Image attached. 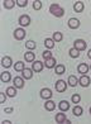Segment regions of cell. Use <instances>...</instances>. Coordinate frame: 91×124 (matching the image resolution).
Here are the masks:
<instances>
[{
	"label": "cell",
	"mask_w": 91,
	"mask_h": 124,
	"mask_svg": "<svg viewBox=\"0 0 91 124\" xmlns=\"http://www.w3.org/2000/svg\"><path fill=\"white\" fill-rule=\"evenodd\" d=\"M49 12H51V14H53L54 16H63V14H65V10L62 9L58 4H52L49 7Z\"/></svg>",
	"instance_id": "6da1fadb"
},
{
	"label": "cell",
	"mask_w": 91,
	"mask_h": 124,
	"mask_svg": "<svg viewBox=\"0 0 91 124\" xmlns=\"http://www.w3.org/2000/svg\"><path fill=\"white\" fill-rule=\"evenodd\" d=\"M73 44H75V48L77 51H83V49H86V42L83 41V39H76L75 42H73Z\"/></svg>",
	"instance_id": "7a4b0ae2"
},
{
	"label": "cell",
	"mask_w": 91,
	"mask_h": 124,
	"mask_svg": "<svg viewBox=\"0 0 91 124\" xmlns=\"http://www.w3.org/2000/svg\"><path fill=\"white\" fill-rule=\"evenodd\" d=\"M52 95H53L52 90L48 89V87H44V89H42V90H41V98H42V99L48 100V99L52 98Z\"/></svg>",
	"instance_id": "3957f363"
},
{
	"label": "cell",
	"mask_w": 91,
	"mask_h": 124,
	"mask_svg": "<svg viewBox=\"0 0 91 124\" xmlns=\"http://www.w3.org/2000/svg\"><path fill=\"white\" fill-rule=\"evenodd\" d=\"M66 89H67V82H65L63 80H60V81L56 82V90H57L58 93L66 91Z\"/></svg>",
	"instance_id": "277c9868"
},
{
	"label": "cell",
	"mask_w": 91,
	"mask_h": 124,
	"mask_svg": "<svg viewBox=\"0 0 91 124\" xmlns=\"http://www.w3.org/2000/svg\"><path fill=\"white\" fill-rule=\"evenodd\" d=\"M14 37H15V39H23L25 37V31L23 29V28H18V29H15L14 31Z\"/></svg>",
	"instance_id": "5b68a950"
},
{
	"label": "cell",
	"mask_w": 91,
	"mask_h": 124,
	"mask_svg": "<svg viewBox=\"0 0 91 124\" xmlns=\"http://www.w3.org/2000/svg\"><path fill=\"white\" fill-rule=\"evenodd\" d=\"M19 23H20V25H23V27L29 25V24H30V18H29V15H27V14L22 15L20 18H19Z\"/></svg>",
	"instance_id": "8992f818"
},
{
	"label": "cell",
	"mask_w": 91,
	"mask_h": 124,
	"mask_svg": "<svg viewBox=\"0 0 91 124\" xmlns=\"http://www.w3.org/2000/svg\"><path fill=\"white\" fill-rule=\"evenodd\" d=\"M68 27H70L71 29H77L80 27V20L77 18H71L68 20Z\"/></svg>",
	"instance_id": "52a82bcc"
},
{
	"label": "cell",
	"mask_w": 91,
	"mask_h": 124,
	"mask_svg": "<svg viewBox=\"0 0 91 124\" xmlns=\"http://www.w3.org/2000/svg\"><path fill=\"white\" fill-rule=\"evenodd\" d=\"M32 70L36 71V72H42L43 70V63L41 61H34L33 62V66H32Z\"/></svg>",
	"instance_id": "ba28073f"
},
{
	"label": "cell",
	"mask_w": 91,
	"mask_h": 124,
	"mask_svg": "<svg viewBox=\"0 0 91 124\" xmlns=\"http://www.w3.org/2000/svg\"><path fill=\"white\" fill-rule=\"evenodd\" d=\"M78 82H80V85H81V86L87 87V86L90 85V77H89V76H86V75H83V76L80 77Z\"/></svg>",
	"instance_id": "9c48e42d"
},
{
	"label": "cell",
	"mask_w": 91,
	"mask_h": 124,
	"mask_svg": "<svg viewBox=\"0 0 91 124\" xmlns=\"http://www.w3.org/2000/svg\"><path fill=\"white\" fill-rule=\"evenodd\" d=\"M56 62H57V61H56L53 57H51V58H48V60H46V61H44V66L47 67V69H53V67L57 66Z\"/></svg>",
	"instance_id": "30bf717a"
},
{
	"label": "cell",
	"mask_w": 91,
	"mask_h": 124,
	"mask_svg": "<svg viewBox=\"0 0 91 124\" xmlns=\"http://www.w3.org/2000/svg\"><path fill=\"white\" fill-rule=\"evenodd\" d=\"M14 86H15V87H18V89L24 87V80H23L22 77L16 76V77L14 78Z\"/></svg>",
	"instance_id": "8fae6325"
},
{
	"label": "cell",
	"mask_w": 91,
	"mask_h": 124,
	"mask_svg": "<svg viewBox=\"0 0 91 124\" xmlns=\"http://www.w3.org/2000/svg\"><path fill=\"white\" fill-rule=\"evenodd\" d=\"M89 69H90V67H89L86 63H80V65L77 66V71L80 72V74H82V75L86 74V72L89 71Z\"/></svg>",
	"instance_id": "7c38bea8"
},
{
	"label": "cell",
	"mask_w": 91,
	"mask_h": 124,
	"mask_svg": "<svg viewBox=\"0 0 91 124\" xmlns=\"http://www.w3.org/2000/svg\"><path fill=\"white\" fill-rule=\"evenodd\" d=\"M11 63H13V60H11L10 57H8V56H5V57L1 60V65H3V67H5V69L10 67Z\"/></svg>",
	"instance_id": "4fadbf2b"
},
{
	"label": "cell",
	"mask_w": 91,
	"mask_h": 124,
	"mask_svg": "<svg viewBox=\"0 0 91 124\" xmlns=\"http://www.w3.org/2000/svg\"><path fill=\"white\" fill-rule=\"evenodd\" d=\"M58 108H60L61 111H67L68 109H70V103L66 101V100H62L60 103V105H58Z\"/></svg>",
	"instance_id": "5bb4252c"
},
{
	"label": "cell",
	"mask_w": 91,
	"mask_h": 124,
	"mask_svg": "<svg viewBox=\"0 0 91 124\" xmlns=\"http://www.w3.org/2000/svg\"><path fill=\"white\" fill-rule=\"evenodd\" d=\"M44 108L47 109V110H49V111L54 110V108H56L54 101H52V100H47V101H46V104H44Z\"/></svg>",
	"instance_id": "9a60e30c"
},
{
	"label": "cell",
	"mask_w": 91,
	"mask_h": 124,
	"mask_svg": "<svg viewBox=\"0 0 91 124\" xmlns=\"http://www.w3.org/2000/svg\"><path fill=\"white\" fill-rule=\"evenodd\" d=\"M34 58H36V54H34V52H25L24 60H25L27 62H34Z\"/></svg>",
	"instance_id": "2e32d148"
},
{
	"label": "cell",
	"mask_w": 91,
	"mask_h": 124,
	"mask_svg": "<svg viewBox=\"0 0 91 124\" xmlns=\"http://www.w3.org/2000/svg\"><path fill=\"white\" fill-rule=\"evenodd\" d=\"M83 3L82 1H77V3H75V5H73V9H75V12L76 13H81L82 10H83Z\"/></svg>",
	"instance_id": "e0dca14e"
},
{
	"label": "cell",
	"mask_w": 91,
	"mask_h": 124,
	"mask_svg": "<svg viewBox=\"0 0 91 124\" xmlns=\"http://www.w3.org/2000/svg\"><path fill=\"white\" fill-rule=\"evenodd\" d=\"M14 69H15V71H18V72H23L24 71V69H25V66H24V62H16V63L14 65Z\"/></svg>",
	"instance_id": "ac0fdd59"
},
{
	"label": "cell",
	"mask_w": 91,
	"mask_h": 124,
	"mask_svg": "<svg viewBox=\"0 0 91 124\" xmlns=\"http://www.w3.org/2000/svg\"><path fill=\"white\" fill-rule=\"evenodd\" d=\"M23 77L24 78H32L33 77V70H30V69H24V71H23Z\"/></svg>",
	"instance_id": "d6986e66"
},
{
	"label": "cell",
	"mask_w": 91,
	"mask_h": 124,
	"mask_svg": "<svg viewBox=\"0 0 91 124\" xmlns=\"http://www.w3.org/2000/svg\"><path fill=\"white\" fill-rule=\"evenodd\" d=\"M65 70H66V67L63 65H57L54 67V71H56V74L57 75H62V74H65Z\"/></svg>",
	"instance_id": "ffe728a7"
},
{
	"label": "cell",
	"mask_w": 91,
	"mask_h": 124,
	"mask_svg": "<svg viewBox=\"0 0 91 124\" xmlns=\"http://www.w3.org/2000/svg\"><path fill=\"white\" fill-rule=\"evenodd\" d=\"M10 78H11L10 72H8V71H4L3 74H1V80H3V82H8V81H10Z\"/></svg>",
	"instance_id": "44dd1931"
},
{
	"label": "cell",
	"mask_w": 91,
	"mask_h": 124,
	"mask_svg": "<svg viewBox=\"0 0 91 124\" xmlns=\"http://www.w3.org/2000/svg\"><path fill=\"white\" fill-rule=\"evenodd\" d=\"M72 113H73L76 116H81L82 113H83V109L81 108V106H75V108L72 109Z\"/></svg>",
	"instance_id": "7402d4cb"
},
{
	"label": "cell",
	"mask_w": 91,
	"mask_h": 124,
	"mask_svg": "<svg viewBox=\"0 0 91 124\" xmlns=\"http://www.w3.org/2000/svg\"><path fill=\"white\" fill-rule=\"evenodd\" d=\"M65 120H66V115L63 113H58V114L56 115V122L57 123H63Z\"/></svg>",
	"instance_id": "603a6c76"
},
{
	"label": "cell",
	"mask_w": 91,
	"mask_h": 124,
	"mask_svg": "<svg viewBox=\"0 0 91 124\" xmlns=\"http://www.w3.org/2000/svg\"><path fill=\"white\" fill-rule=\"evenodd\" d=\"M62 39H63L62 33H61V32H54V34H53V41H54V42H61Z\"/></svg>",
	"instance_id": "cb8c5ba5"
},
{
	"label": "cell",
	"mask_w": 91,
	"mask_h": 124,
	"mask_svg": "<svg viewBox=\"0 0 91 124\" xmlns=\"http://www.w3.org/2000/svg\"><path fill=\"white\" fill-rule=\"evenodd\" d=\"M14 5H15V1H14V0H5V1H4V7L7 8V9L14 8Z\"/></svg>",
	"instance_id": "d4e9b609"
},
{
	"label": "cell",
	"mask_w": 91,
	"mask_h": 124,
	"mask_svg": "<svg viewBox=\"0 0 91 124\" xmlns=\"http://www.w3.org/2000/svg\"><path fill=\"white\" fill-rule=\"evenodd\" d=\"M7 95L9 98H14L15 95H16V90L14 87H8L7 89Z\"/></svg>",
	"instance_id": "484cf974"
},
{
	"label": "cell",
	"mask_w": 91,
	"mask_h": 124,
	"mask_svg": "<svg viewBox=\"0 0 91 124\" xmlns=\"http://www.w3.org/2000/svg\"><path fill=\"white\" fill-rule=\"evenodd\" d=\"M77 78L75 77V76H70V77H68V85H70V86H76L77 85Z\"/></svg>",
	"instance_id": "4316f807"
},
{
	"label": "cell",
	"mask_w": 91,
	"mask_h": 124,
	"mask_svg": "<svg viewBox=\"0 0 91 124\" xmlns=\"http://www.w3.org/2000/svg\"><path fill=\"white\" fill-rule=\"evenodd\" d=\"M70 56H71L72 58H77L78 56H80V51H77L75 47L71 48V49H70Z\"/></svg>",
	"instance_id": "83f0119b"
},
{
	"label": "cell",
	"mask_w": 91,
	"mask_h": 124,
	"mask_svg": "<svg viewBox=\"0 0 91 124\" xmlns=\"http://www.w3.org/2000/svg\"><path fill=\"white\" fill-rule=\"evenodd\" d=\"M44 44H46V47H47V48H53L54 47V41H53V39H51V38H47L44 41Z\"/></svg>",
	"instance_id": "f1b7e54d"
},
{
	"label": "cell",
	"mask_w": 91,
	"mask_h": 124,
	"mask_svg": "<svg viewBox=\"0 0 91 124\" xmlns=\"http://www.w3.org/2000/svg\"><path fill=\"white\" fill-rule=\"evenodd\" d=\"M25 47L28 49H34V48H36V42H34V41H28L25 43Z\"/></svg>",
	"instance_id": "f546056e"
},
{
	"label": "cell",
	"mask_w": 91,
	"mask_h": 124,
	"mask_svg": "<svg viewBox=\"0 0 91 124\" xmlns=\"http://www.w3.org/2000/svg\"><path fill=\"white\" fill-rule=\"evenodd\" d=\"M16 4H18V7H20V8H24V7H27L28 0H16Z\"/></svg>",
	"instance_id": "4dcf8cb0"
},
{
	"label": "cell",
	"mask_w": 91,
	"mask_h": 124,
	"mask_svg": "<svg viewBox=\"0 0 91 124\" xmlns=\"http://www.w3.org/2000/svg\"><path fill=\"white\" fill-rule=\"evenodd\" d=\"M42 56H43L44 60H48V58L52 57V52H51V51H44V52L42 53Z\"/></svg>",
	"instance_id": "1f68e13d"
},
{
	"label": "cell",
	"mask_w": 91,
	"mask_h": 124,
	"mask_svg": "<svg viewBox=\"0 0 91 124\" xmlns=\"http://www.w3.org/2000/svg\"><path fill=\"white\" fill-rule=\"evenodd\" d=\"M33 8L36 9V10H39V9L42 8V3L39 1V0H36V1L33 3Z\"/></svg>",
	"instance_id": "d6a6232c"
},
{
	"label": "cell",
	"mask_w": 91,
	"mask_h": 124,
	"mask_svg": "<svg viewBox=\"0 0 91 124\" xmlns=\"http://www.w3.org/2000/svg\"><path fill=\"white\" fill-rule=\"evenodd\" d=\"M80 100H81V96H80L78 94H75V95L72 96V103L77 104V103H80Z\"/></svg>",
	"instance_id": "836d02e7"
},
{
	"label": "cell",
	"mask_w": 91,
	"mask_h": 124,
	"mask_svg": "<svg viewBox=\"0 0 91 124\" xmlns=\"http://www.w3.org/2000/svg\"><path fill=\"white\" fill-rule=\"evenodd\" d=\"M5 99H7V95L5 94H0V103H5Z\"/></svg>",
	"instance_id": "e575fe53"
},
{
	"label": "cell",
	"mask_w": 91,
	"mask_h": 124,
	"mask_svg": "<svg viewBox=\"0 0 91 124\" xmlns=\"http://www.w3.org/2000/svg\"><path fill=\"white\" fill-rule=\"evenodd\" d=\"M11 111H13V108H7L5 109V113H8V114H10Z\"/></svg>",
	"instance_id": "d590c367"
},
{
	"label": "cell",
	"mask_w": 91,
	"mask_h": 124,
	"mask_svg": "<svg viewBox=\"0 0 91 124\" xmlns=\"http://www.w3.org/2000/svg\"><path fill=\"white\" fill-rule=\"evenodd\" d=\"M10 123H11V122H9V120H4V122H3V124H10Z\"/></svg>",
	"instance_id": "8d00e7d4"
},
{
	"label": "cell",
	"mask_w": 91,
	"mask_h": 124,
	"mask_svg": "<svg viewBox=\"0 0 91 124\" xmlns=\"http://www.w3.org/2000/svg\"><path fill=\"white\" fill-rule=\"evenodd\" d=\"M87 56H89V58H91V49L89 51V53H87Z\"/></svg>",
	"instance_id": "74e56055"
},
{
	"label": "cell",
	"mask_w": 91,
	"mask_h": 124,
	"mask_svg": "<svg viewBox=\"0 0 91 124\" xmlns=\"http://www.w3.org/2000/svg\"><path fill=\"white\" fill-rule=\"evenodd\" d=\"M63 123H65V124H68V123H71V122H70V120H68V119H66V120H65Z\"/></svg>",
	"instance_id": "f35d334b"
},
{
	"label": "cell",
	"mask_w": 91,
	"mask_h": 124,
	"mask_svg": "<svg viewBox=\"0 0 91 124\" xmlns=\"http://www.w3.org/2000/svg\"><path fill=\"white\" fill-rule=\"evenodd\" d=\"M90 114H91V108H90Z\"/></svg>",
	"instance_id": "ab89813d"
},
{
	"label": "cell",
	"mask_w": 91,
	"mask_h": 124,
	"mask_svg": "<svg viewBox=\"0 0 91 124\" xmlns=\"http://www.w3.org/2000/svg\"><path fill=\"white\" fill-rule=\"evenodd\" d=\"M90 69H91V66H90Z\"/></svg>",
	"instance_id": "60d3db41"
}]
</instances>
